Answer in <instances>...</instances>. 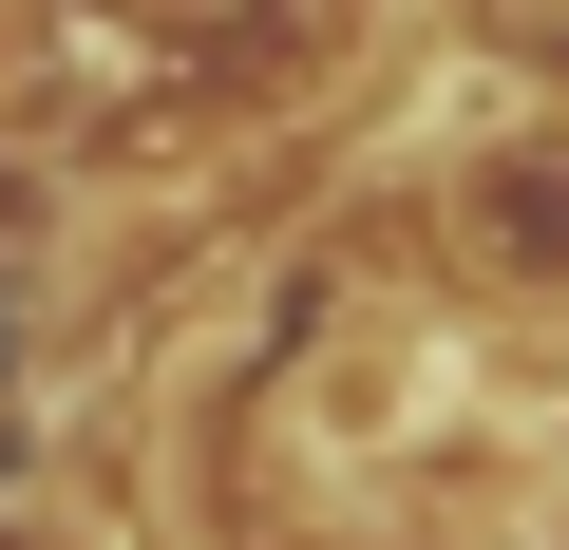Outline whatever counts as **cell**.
Masks as SVG:
<instances>
[{
  "mask_svg": "<svg viewBox=\"0 0 569 550\" xmlns=\"http://www.w3.org/2000/svg\"><path fill=\"white\" fill-rule=\"evenodd\" d=\"M58 58V0H0V114H20V77Z\"/></svg>",
  "mask_w": 569,
  "mask_h": 550,
  "instance_id": "obj_2",
  "label": "cell"
},
{
  "mask_svg": "<svg viewBox=\"0 0 569 550\" xmlns=\"http://www.w3.org/2000/svg\"><path fill=\"white\" fill-rule=\"evenodd\" d=\"M531 20H569V0H531Z\"/></svg>",
  "mask_w": 569,
  "mask_h": 550,
  "instance_id": "obj_3",
  "label": "cell"
},
{
  "mask_svg": "<svg viewBox=\"0 0 569 550\" xmlns=\"http://www.w3.org/2000/svg\"><path fill=\"white\" fill-rule=\"evenodd\" d=\"M58 228H77V171L39 133H0V266H58Z\"/></svg>",
  "mask_w": 569,
  "mask_h": 550,
  "instance_id": "obj_1",
  "label": "cell"
}]
</instances>
